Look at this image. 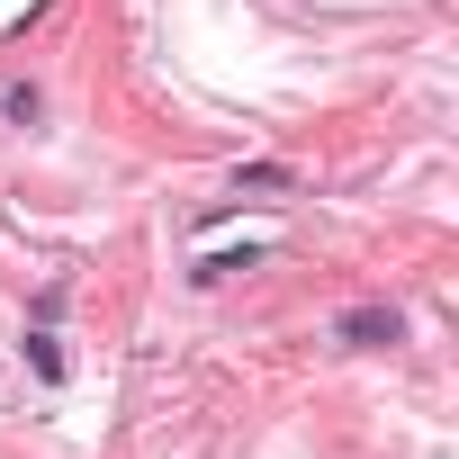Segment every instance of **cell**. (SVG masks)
I'll list each match as a JSON object with an SVG mask.
<instances>
[{"mask_svg": "<svg viewBox=\"0 0 459 459\" xmlns=\"http://www.w3.org/2000/svg\"><path fill=\"white\" fill-rule=\"evenodd\" d=\"M333 342H351V351H387V342H405V316H396V307H351V316L333 325Z\"/></svg>", "mask_w": 459, "mask_h": 459, "instance_id": "1", "label": "cell"}, {"mask_svg": "<svg viewBox=\"0 0 459 459\" xmlns=\"http://www.w3.org/2000/svg\"><path fill=\"white\" fill-rule=\"evenodd\" d=\"M28 369H37V378H64V351H55V333H46V325L28 333Z\"/></svg>", "mask_w": 459, "mask_h": 459, "instance_id": "2", "label": "cell"}, {"mask_svg": "<svg viewBox=\"0 0 459 459\" xmlns=\"http://www.w3.org/2000/svg\"><path fill=\"white\" fill-rule=\"evenodd\" d=\"M235 189H298V171H280V162H253Z\"/></svg>", "mask_w": 459, "mask_h": 459, "instance_id": "3", "label": "cell"}]
</instances>
